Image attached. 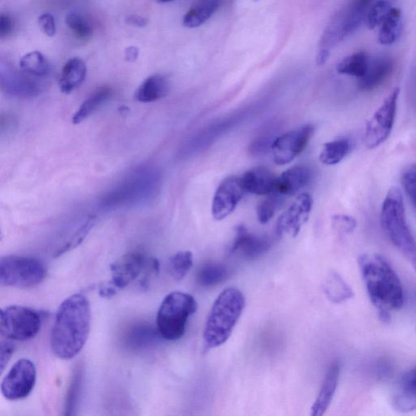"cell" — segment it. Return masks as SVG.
<instances>
[{"label":"cell","instance_id":"cell-1","mask_svg":"<svg viewBox=\"0 0 416 416\" xmlns=\"http://www.w3.org/2000/svg\"><path fill=\"white\" fill-rule=\"evenodd\" d=\"M91 312L88 298L75 293L60 306L50 333V349L59 359L77 356L85 347L90 331Z\"/></svg>","mask_w":416,"mask_h":416},{"label":"cell","instance_id":"cell-2","mask_svg":"<svg viewBox=\"0 0 416 416\" xmlns=\"http://www.w3.org/2000/svg\"><path fill=\"white\" fill-rule=\"evenodd\" d=\"M359 265L369 298L379 312H389L403 306L402 283L384 258L377 254H363Z\"/></svg>","mask_w":416,"mask_h":416},{"label":"cell","instance_id":"cell-3","mask_svg":"<svg viewBox=\"0 0 416 416\" xmlns=\"http://www.w3.org/2000/svg\"><path fill=\"white\" fill-rule=\"evenodd\" d=\"M245 297L237 288H227L213 303L204 331L206 349L225 344L235 329L245 307Z\"/></svg>","mask_w":416,"mask_h":416},{"label":"cell","instance_id":"cell-4","mask_svg":"<svg viewBox=\"0 0 416 416\" xmlns=\"http://www.w3.org/2000/svg\"><path fill=\"white\" fill-rule=\"evenodd\" d=\"M380 221L394 247L412 263L416 261V241L410 230L402 193L398 187H392L385 197Z\"/></svg>","mask_w":416,"mask_h":416},{"label":"cell","instance_id":"cell-5","mask_svg":"<svg viewBox=\"0 0 416 416\" xmlns=\"http://www.w3.org/2000/svg\"><path fill=\"white\" fill-rule=\"evenodd\" d=\"M197 303L189 293L175 291L164 298L157 314V331L167 341L183 337L188 319L194 314Z\"/></svg>","mask_w":416,"mask_h":416},{"label":"cell","instance_id":"cell-6","mask_svg":"<svg viewBox=\"0 0 416 416\" xmlns=\"http://www.w3.org/2000/svg\"><path fill=\"white\" fill-rule=\"evenodd\" d=\"M47 275L42 262L36 258L8 256L0 260V283L2 286L32 288L41 284Z\"/></svg>","mask_w":416,"mask_h":416},{"label":"cell","instance_id":"cell-7","mask_svg":"<svg viewBox=\"0 0 416 416\" xmlns=\"http://www.w3.org/2000/svg\"><path fill=\"white\" fill-rule=\"evenodd\" d=\"M41 327V314L32 308L13 305L0 312V332L7 339L28 341L37 336Z\"/></svg>","mask_w":416,"mask_h":416},{"label":"cell","instance_id":"cell-8","mask_svg":"<svg viewBox=\"0 0 416 416\" xmlns=\"http://www.w3.org/2000/svg\"><path fill=\"white\" fill-rule=\"evenodd\" d=\"M399 89L395 88L384 99L370 119L365 132L364 141L368 148L373 149L387 140L394 125Z\"/></svg>","mask_w":416,"mask_h":416},{"label":"cell","instance_id":"cell-9","mask_svg":"<svg viewBox=\"0 0 416 416\" xmlns=\"http://www.w3.org/2000/svg\"><path fill=\"white\" fill-rule=\"evenodd\" d=\"M37 370L32 360L22 359L15 363L2 380L1 392L9 401L27 398L36 384Z\"/></svg>","mask_w":416,"mask_h":416},{"label":"cell","instance_id":"cell-10","mask_svg":"<svg viewBox=\"0 0 416 416\" xmlns=\"http://www.w3.org/2000/svg\"><path fill=\"white\" fill-rule=\"evenodd\" d=\"M373 0H352L347 8L338 14L328 27L324 37L327 41L336 45L355 32L367 17L368 7Z\"/></svg>","mask_w":416,"mask_h":416},{"label":"cell","instance_id":"cell-11","mask_svg":"<svg viewBox=\"0 0 416 416\" xmlns=\"http://www.w3.org/2000/svg\"><path fill=\"white\" fill-rule=\"evenodd\" d=\"M314 127L304 125L278 137L271 146L274 163L286 165L300 155L312 139Z\"/></svg>","mask_w":416,"mask_h":416},{"label":"cell","instance_id":"cell-12","mask_svg":"<svg viewBox=\"0 0 416 416\" xmlns=\"http://www.w3.org/2000/svg\"><path fill=\"white\" fill-rule=\"evenodd\" d=\"M313 206L311 195L303 193L299 195L288 209L283 213L277 224V235L296 237L302 227L310 217Z\"/></svg>","mask_w":416,"mask_h":416},{"label":"cell","instance_id":"cell-13","mask_svg":"<svg viewBox=\"0 0 416 416\" xmlns=\"http://www.w3.org/2000/svg\"><path fill=\"white\" fill-rule=\"evenodd\" d=\"M246 190L242 177L230 176L221 182L212 202V216L216 221L229 216L244 196Z\"/></svg>","mask_w":416,"mask_h":416},{"label":"cell","instance_id":"cell-14","mask_svg":"<svg viewBox=\"0 0 416 416\" xmlns=\"http://www.w3.org/2000/svg\"><path fill=\"white\" fill-rule=\"evenodd\" d=\"M147 258L143 253L133 251L120 258L111 265V280L109 282L118 291L128 286L141 275Z\"/></svg>","mask_w":416,"mask_h":416},{"label":"cell","instance_id":"cell-15","mask_svg":"<svg viewBox=\"0 0 416 416\" xmlns=\"http://www.w3.org/2000/svg\"><path fill=\"white\" fill-rule=\"evenodd\" d=\"M271 248V242L266 237L254 235L243 226H238L230 248L231 254H237L246 260H256L265 255Z\"/></svg>","mask_w":416,"mask_h":416},{"label":"cell","instance_id":"cell-16","mask_svg":"<svg viewBox=\"0 0 416 416\" xmlns=\"http://www.w3.org/2000/svg\"><path fill=\"white\" fill-rule=\"evenodd\" d=\"M392 405L400 413L416 410V368L405 373L398 380L393 394Z\"/></svg>","mask_w":416,"mask_h":416},{"label":"cell","instance_id":"cell-17","mask_svg":"<svg viewBox=\"0 0 416 416\" xmlns=\"http://www.w3.org/2000/svg\"><path fill=\"white\" fill-rule=\"evenodd\" d=\"M310 167L298 165L291 167L277 176L275 192L284 197L296 195L312 179Z\"/></svg>","mask_w":416,"mask_h":416},{"label":"cell","instance_id":"cell-18","mask_svg":"<svg viewBox=\"0 0 416 416\" xmlns=\"http://www.w3.org/2000/svg\"><path fill=\"white\" fill-rule=\"evenodd\" d=\"M277 176L266 167H256L242 176L246 192L257 195H270L275 192Z\"/></svg>","mask_w":416,"mask_h":416},{"label":"cell","instance_id":"cell-19","mask_svg":"<svg viewBox=\"0 0 416 416\" xmlns=\"http://www.w3.org/2000/svg\"><path fill=\"white\" fill-rule=\"evenodd\" d=\"M339 377L340 365L338 363H333L327 371L321 391L312 405L311 413L312 416H322L327 412L336 393Z\"/></svg>","mask_w":416,"mask_h":416},{"label":"cell","instance_id":"cell-20","mask_svg":"<svg viewBox=\"0 0 416 416\" xmlns=\"http://www.w3.org/2000/svg\"><path fill=\"white\" fill-rule=\"evenodd\" d=\"M393 70L392 60L387 57H379L370 60L367 73L359 78V88L363 91H371L379 88L387 79Z\"/></svg>","mask_w":416,"mask_h":416},{"label":"cell","instance_id":"cell-21","mask_svg":"<svg viewBox=\"0 0 416 416\" xmlns=\"http://www.w3.org/2000/svg\"><path fill=\"white\" fill-rule=\"evenodd\" d=\"M169 80L165 76L152 75L147 78L136 90L134 99L140 103H153L165 98L169 94Z\"/></svg>","mask_w":416,"mask_h":416},{"label":"cell","instance_id":"cell-22","mask_svg":"<svg viewBox=\"0 0 416 416\" xmlns=\"http://www.w3.org/2000/svg\"><path fill=\"white\" fill-rule=\"evenodd\" d=\"M88 69L83 60L73 58L66 63L60 79V88L64 94H69L79 88L85 79Z\"/></svg>","mask_w":416,"mask_h":416},{"label":"cell","instance_id":"cell-23","mask_svg":"<svg viewBox=\"0 0 416 416\" xmlns=\"http://www.w3.org/2000/svg\"><path fill=\"white\" fill-rule=\"evenodd\" d=\"M324 291L329 301L342 303L351 299L354 293L351 286L336 272L328 274L324 284Z\"/></svg>","mask_w":416,"mask_h":416},{"label":"cell","instance_id":"cell-24","mask_svg":"<svg viewBox=\"0 0 416 416\" xmlns=\"http://www.w3.org/2000/svg\"><path fill=\"white\" fill-rule=\"evenodd\" d=\"M221 0H199L183 18L186 28H197L204 24L219 8Z\"/></svg>","mask_w":416,"mask_h":416},{"label":"cell","instance_id":"cell-25","mask_svg":"<svg viewBox=\"0 0 416 416\" xmlns=\"http://www.w3.org/2000/svg\"><path fill=\"white\" fill-rule=\"evenodd\" d=\"M402 13L399 9L392 8L383 24L380 25L379 42L382 45L394 43L402 34Z\"/></svg>","mask_w":416,"mask_h":416},{"label":"cell","instance_id":"cell-26","mask_svg":"<svg viewBox=\"0 0 416 416\" xmlns=\"http://www.w3.org/2000/svg\"><path fill=\"white\" fill-rule=\"evenodd\" d=\"M111 90L109 88H99L92 95L86 99L73 116L74 124L78 125L88 119L92 115L101 105L106 102L110 97Z\"/></svg>","mask_w":416,"mask_h":416},{"label":"cell","instance_id":"cell-27","mask_svg":"<svg viewBox=\"0 0 416 416\" xmlns=\"http://www.w3.org/2000/svg\"><path fill=\"white\" fill-rule=\"evenodd\" d=\"M351 148V141L347 139L329 141L324 145L319 160L326 165L339 164L349 154Z\"/></svg>","mask_w":416,"mask_h":416},{"label":"cell","instance_id":"cell-28","mask_svg":"<svg viewBox=\"0 0 416 416\" xmlns=\"http://www.w3.org/2000/svg\"><path fill=\"white\" fill-rule=\"evenodd\" d=\"M370 59L367 53H356L343 59L337 66L339 74L361 78L367 73Z\"/></svg>","mask_w":416,"mask_h":416},{"label":"cell","instance_id":"cell-29","mask_svg":"<svg viewBox=\"0 0 416 416\" xmlns=\"http://www.w3.org/2000/svg\"><path fill=\"white\" fill-rule=\"evenodd\" d=\"M228 274L226 267L221 263H207L197 272V282L201 286L213 287L226 281Z\"/></svg>","mask_w":416,"mask_h":416},{"label":"cell","instance_id":"cell-30","mask_svg":"<svg viewBox=\"0 0 416 416\" xmlns=\"http://www.w3.org/2000/svg\"><path fill=\"white\" fill-rule=\"evenodd\" d=\"M20 67L24 73L38 78L45 77L50 70L48 60L39 52L25 55L20 60Z\"/></svg>","mask_w":416,"mask_h":416},{"label":"cell","instance_id":"cell-31","mask_svg":"<svg viewBox=\"0 0 416 416\" xmlns=\"http://www.w3.org/2000/svg\"><path fill=\"white\" fill-rule=\"evenodd\" d=\"M194 257L190 251H179L169 260V272L176 281L184 279L192 268Z\"/></svg>","mask_w":416,"mask_h":416},{"label":"cell","instance_id":"cell-32","mask_svg":"<svg viewBox=\"0 0 416 416\" xmlns=\"http://www.w3.org/2000/svg\"><path fill=\"white\" fill-rule=\"evenodd\" d=\"M96 221H97V217L94 215H90L84 224L74 233V235L69 238V241L64 246L60 247V249L55 254V257H59L63 255V254L78 247L85 240V237H88L91 230L93 229V227L96 224Z\"/></svg>","mask_w":416,"mask_h":416},{"label":"cell","instance_id":"cell-33","mask_svg":"<svg viewBox=\"0 0 416 416\" xmlns=\"http://www.w3.org/2000/svg\"><path fill=\"white\" fill-rule=\"evenodd\" d=\"M285 197L274 192L268 195L257 208V216L261 224H266L275 215L277 210L280 209L284 204Z\"/></svg>","mask_w":416,"mask_h":416},{"label":"cell","instance_id":"cell-34","mask_svg":"<svg viewBox=\"0 0 416 416\" xmlns=\"http://www.w3.org/2000/svg\"><path fill=\"white\" fill-rule=\"evenodd\" d=\"M155 332L151 326L141 324L140 326L134 328L133 331L130 333L128 338L130 346L134 348L148 347L155 341L156 337L160 335V333H156Z\"/></svg>","mask_w":416,"mask_h":416},{"label":"cell","instance_id":"cell-35","mask_svg":"<svg viewBox=\"0 0 416 416\" xmlns=\"http://www.w3.org/2000/svg\"><path fill=\"white\" fill-rule=\"evenodd\" d=\"M391 4L387 0H379L373 5L367 14L366 22L369 29H375L382 25L387 18Z\"/></svg>","mask_w":416,"mask_h":416},{"label":"cell","instance_id":"cell-36","mask_svg":"<svg viewBox=\"0 0 416 416\" xmlns=\"http://www.w3.org/2000/svg\"><path fill=\"white\" fill-rule=\"evenodd\" d=\"M83 380V370L78 368L77 371L75 372L72 383L70 384L64 410V415H74V410L77 408L81 389H82Z\"/></svg>","mask_w":416,"mask_h":416},{"label":"cell","instance_id":"cell-37","mask_svg":"<svg viewBox=\"0 0 416 416\" xmlns=\"http://www.w3.org/2000/svg\"><path fill=\"white\" fill-rule=\"evenodd\" d=\"M66 24L72 30L75 36L79 39H88L92 35V27L79 14L69 13L66 18Z\"/></svg>","mask_w":416,"mask_h":416},{"label":"cell","instance_id":"cell-38","mask_svg":"<svg viewBox=\"0 0 416 416\" xmlns=\"http://www.w3.org/2000/svg\"><path fill=\"white\" fill-rule=\"evenodd\" d=\"M402 183L410 202L416 210V165H410L403 172Z\"/></svg>","mask_w":416,"mask_h":416},{"label":"cell","instance_id":"cell-39","mask_svg":"<svg viewBox=\"0 0 416 416\" xmlns=\"http://www.w3.org/2000/svg\"><path fill=\"white\" fill-rule=\"evenodd\" d=\"M332 226L333 230L340 235H349L356 229L357 221L352 216L336 215L332 218Z\"/></svg>","mask_w":416,"mask_h":416},{"label":"cell","instance_id":"cell-40","mask_svg":"<svg viewBox=\"0 0 416 416\" xmlns=\"http://www.w3.org/2000/svg\"><path fill=\"white\" fill-rule=\"evenodd\" d=\"M0 347H1V349H0V370H1V373H3L5 367L7 366L9 360L11 359L15 349H16V346H15V344L8 339L2 341L1 346Z\"/></svg>","mask_w":416,"mask_h":416},{"label":"cell","instance_id":"cell-41","mask_svg":"<svg viewBox=\"0 0 416 416\" xmlns=\"http://www.w3.org/2000/svg\"><path fill=\"white\" fill-rule=\"evenodd\" d=\"M39 25L42 32L49 37H53L55 32H57L55 18L52 14L44 13L41 15L39 18Z\"/></svg>","mask_w":416,"mask_h":416},{"label":"cell","instance_id":"cell-42","mask_svg":"<svg viewBox=\"0 0 416 416\" xmlns=\"http://www.w3.org/2000/svg\"><path fill=\"white\" fill-rule=\"evenodd\" d=\"M13 29V22L11 18L8 15L1 14L0 16V37H7L11 34Z\"/></svg>","mask_w":416,"mask_h":416},{"label":"cell","instance_id":"cell-43","mask_svg":"<svg viewBox=\"0 0 416 416\" xmlns=\"http://www.w3.org/2000/svg\"><path fill=\"white\" fill-rule=\"evenodd\" d=\"M118 292V291L114 286H111L109 282L104 284L99 288L100 296L106 298H113Z\"/></svg>","mask_w":416,"mask_h":416},{"label":"cell","instance_id":"cell-44","mask_svg":"<svg viewBox=\"0 0 416 416\" xmlns=\"http://www.w3.org/2000/svg\"><path fill=\"white\" fill-rule=\"evenodd\" d=\"M126 22L129 25H134V27L141 28L145 27L148 24L146 19L139 16V15H133V16L129 17L126 19Z\"/></svg>","mask_w":416,"mask_h":416},{"label":"cell","instance_id":"cell-45","mask_svg":"<svg viewBox=\"0 0 416 416\" xmlns=\"http://www.w3.org/2000/svg\"><path fill=\"white\" fill-rule=\"evenodd\" d=\"M139 55V50L138 48L134 47V46L125 49V60H128L130 62H134L135 60H138Z\"/></svg>","mask_w":416,"mask_h":416},{"label":"cell","instance_id":"cell-46","mask_svg":"<svg viewBox=\"0 0 416 416\" xmlns=\"http://www.w3.org/2000/svg\"><path fill=\"white\" fill-rule=\"evenodd\" d=\"M379 318L380 321L384 323H389L390 321L389 312H379Z\"/></svg>","mask_w":416,"mask_h":416},{"label":"cell","instance_id":"cell-47","mask_svg":"<svg viewBox=\"0 0 416 416\" xmlns=\"http://www.w3.org/2000/svg\"><path fill=\"white\" fill-rule=\"evenodd\" d=\"M157 1H159L160 3H169L174 1V0H157Z\"/></svg>","mask_w":416,"mask_h":416},{"label":"cell","instance_id":"cell-48","mask_svg":"<svg viewBox=\"0 0 416 416\" xmlns=\"http://www.w3.org/2000/svg\"><path fill=\"white\" fill-rule=\"evenodd\" d=\"M412 265H413V267H414L415 270L416 272V261H415L412 262Z\"/></svg>","mask_w":416,"mask_h":416}]
</instances>
